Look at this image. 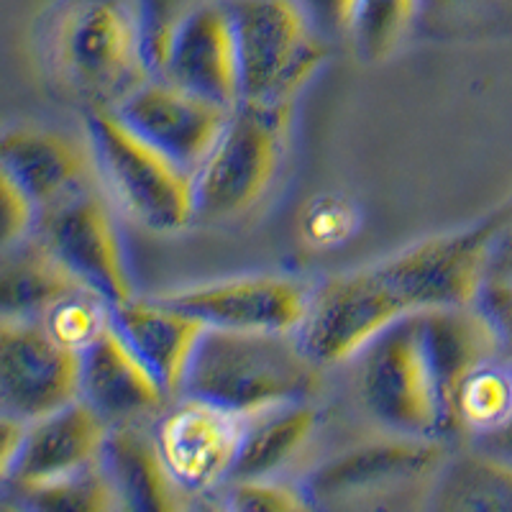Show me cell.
<instances>
[{"instance_id":"1","label":"cell","mask_w":512,"mask_h":512,"mask_svg":"<svg viewBox=\"0 0 512 512\" xmlns=\"http://www.w3.org/2000/svg\"><path fill=\"white\" fill-rule=\"evenodd\" d=\"M512 205L474 226L431 236L382 262L336 274L310 295L300 346L320 369L351 361L397 320L436 308L474 305L492 269Z\"/></svg>"},{"instance_id":"2","label":"cell","mask_w":512,"mask_h":512,"mask_svg":"<svg viewBox=\"0 0 512 512\" xmlns=\"http://www.w3.org/2000/svg\"><path fill=\"white\" fill-rule=\"evenodd\" d=\"M318 387L320 367L305 354L297 333L205 328L182 395L254 415L308 402Z\"/></svg>"},{"instance_id":"3","label":"cell","mask_w":512,"mask_h":512,"mask_svg":"<svg viewBox=\"0 0 512 512\" xmlns=\"http://www.w3.org/2000/svg\"><path fill=\"white\" fill-rule=\"evenodd\" d=\"M47 62L90 108H113L144 85L146 41L121 0H70L47 29Z\"/></svg>"},{"instance_id":"4","label":"cell","mask_w":512,"mask_h":512,"mask_svg":"<svg viewBox=\"0 0 512 512\" xmlns=\"http://www.w3.org/2000/svg\"><path fill=\"white\" fill-rule=\"evenodd\" d=\"M95 167L128 218L152 233H177L195 221V177L134 134L113 108H88Z\"/></svg>"},{"instance_id":"5","label":"cell","mask_w":512,"mask_h":512,"mask_svg":"<svg viewBox=\"0 0 512 512\" xmlns=\"http://www.w3.org/2000/svg\"><path fill=\"white\" fill-rule=\"evenodd\" d=\"M287 131L290 105H236L195 175V218L223 223L246 216L280 175Z\"/></svg>"},{"instance_id":"6","label":"cell","mask_w":512,"mask_h":512,"mask_svg":"<svg viewBox=\"0 0 512 512\" xmlns=\"http://www.w3.org/2000/svg\"><path fill=\"white\" fill-rule=\"evenodd\" d=\"M356 361V395L374 423L397 436L436 438L443 408L420 313L397 320L374 336Z\"/></svg>"},{"instance_id":"7","label":"cell","mask_w":512,"mask_h":512,"mask_svg":"<svg viewBox=\"0 0 512 512\" xmlns=\"http://www.w3.org/2000/svg\"><path fill=\"white\" fill-rule=\"evenodd\" d=\"M241 103L292 105L326 59L323 36L295 0H231Z\"/></svg>"},{"instance_id":"8","label":"cell","mask_w":512,"mask_h":512,"mask_svg":"<svg viewBox=\"0 0 512 512\" xmlns=\"http://www.w3.org/2000/svg\"><path fill=\"white\" fill-rule=\"evenodd\" d=\"M446 461L436 438L397 436L349 448L318 466L305 479L308 500L315 505H369V497L400 489H428Z\"/></svg>"},{"instance_id":"9","label":"cell","mask_w":512,"mask_h":512,"mask_svg":"<svg viewBox=\"0 0 512 512\" xmlns=\"http://www.w3.org/2000/svg\"><path fill=\"white\" fill-rule=\"evenodd\" d=\"M31 233L85 290L111 308L134 297L116 226L98 192L85 187L44 208Z\"/></svg>"},{"instance_id":"10","label":"cell","mask_w":512,"mask_h":512,"mask_svg":"<svg viewBox=\"0 0 512 512\" xmlns=\"http://www.w3.org/2000/svg\"><path fill=\"white\" fill-rule=\"evenodd\" d=\"M82 395V354L59 344L41 320L0 326V405L3 415L39 420Z\"/></svg>"},{"instance_id":"11","label":"cell","mask_w":512,"mask_h":512,"mask_svg":"<svg viewBox=\"0 0 512 512\" xmlns=\"http://www.w3.org/2000/svg\"><path fill=\"white\" fill-rule=\"evenodd\" d=\"M152 62L162 80L192 95L236 108L241 103V67L228 3L203 0L172 21Z\"/></svg>"},{"instance_id":"12","label":"cell","mask_w":512,"mask_h":512,"mask_svg":"<svg viewBox=\"0 0 512 512\" xmlns=\"http://www.w3.org/2000/svg\"><path fill=\"white\" fill-rule=\"evenodd\" d=\"M310 295L313 292L290 277L251 274L154 297L198 318L205 328L297 333L308 315Z\"/></svg>"},{"instance_id":"13","label":"cell","mask_w":512,"mask_h":512,"mask_svg":"<svg viewBox=\"0 0 512 512\" xmlns=\"http://www.w3.org/2000/svg\"><path fill=\"white\" fill-rule=\"evenodd\" d=\"M113 111L134 134L195 177L221 139L233 108L159 80L139 85Z\"/></svg>"},{"instance_id":"14","label":"cell","mask_w":512,"mask_h":512,"mask_svg":"<svg viewBox=\"0 0 512 512\" xmlns=\"http://www.w3.org/2000/svg\"><path fill=\"white\" fill-rule=\"evenodd\" d=\"M246 415L185 395L154 431L169 474L185 492H210L228 482L244 438Z\"/></svg>"},{"instance_id":"15","label":"cell","mask_w":512,"mask_h":512,"mask_svg":"<svg viewBox=\"0 0 512 512\" xmlns=\"http://www.w3.org/2000/svg\"><path fill=\"white\" fill-rule=\"evenodd\" d=\"M111 428L113 425L82 397L67 408L31 420L3 484L8 492H18L80 472L100 459Z\"/></svg>"},{"instance_id":"16","label":"cell","mask_w":512,"mask_h":512,"mask_svg":"<svg viewBox=\"0 0 512 512\" xmlns=\"http://www.w3.org/2000/svg\"><path fill=\"white\" fill-rule=\"evenodd\" d=\"M80 397L111 425H128L141 415L162 410L169 395L111 323L82 351Z\"/></svg>"},{"instance_id":"17","label":"cell","mask_w":512,"mask_h":512,"mask_svg":"<svg viewBox=\"0 0 512 512\" xmlns=\"http://www.w3.org/2000/svg\"><path fill=\"white\" fill-rule=\"evenodd\" d=\"M3 175L29 195L36 210L52 208L88 187L90 164L82 146L47 128H11L0 144Z\"/></svg>"},{"instance_id":"18","label":"cell","mask_w":512,"mask_h":512,"mask_svg":"<svg viewBox=\"0 0 512 512\" xmlns=\"http://www.w3.org/2000/svg\"><path fill=\"white\" fill-rule=\"evenodd\" d=\"M111 313L113 326L159 379L164 392L169 397L182 392L192 354L205 333L203 323L157 297H131L128 303L111 308Z\"/></svg>"},{"instance_id":"19","label":"cell","mask_w":512,"mask_h":512,"mask_svg":"<svg viewBox=\"0 0 512 512\" xmlns=\"http://www.w3.org/2000/svg\"><path fill=\"white\" fill-rule=\"evenodd\" d=\"M420 323H423L425 349L431 356L438 395H441L443 433H446L448 405L461 379L482 367L484 361L502 356V346L495 328L477 308V303L423 310Z\"/></svg>"},{"instance_id":"20","label":"cell","mask_w":512,"mask_h":512,"mask_svg":"<svg viewBox=\"0 0 512 512\" xmlns=\"http://www.w3.org/2000/svg\"><path fill=\"white\" fill-rule=\"evenodd\" d=\"M100 464L111 477L121 507L169 512L185 502V489L169 474L157 441L141 436L131 428V423L111 428Z\"/></svg>"},{"instance_id":"21","label":"cell","mask_w":512,"mask_h":512,"mask_svg":"<svg viewBox=\"0 0 512 512\" xmlns=\"http://www.w3.org/2000/svg\"><path fill=\"white\" fill-rule=\"evenodd\" d=\"M85 290L34 233L6 246L0 308L6 320H41L62 297Z\"/></svg>"},{"instance_id":"22","label":"cell","mask_w":512,"mask_h":512,"mask_svg":"<svg viewBox=\"0 0 512 512\" xmlns=\"http://www.w3.org/2000/svg\"><path fill=\"white\" fill-rule=\"evenodd\" d=\"M431 510L512 512V464L469 446L446 456L428 492Z\"/></svg>"},{"instance_id":"23","label":"cell","mask_w":512,"mask_h":512,"mask_svg":"<svg viewBox=\"0 0 512 512\" xmlns=\"http://www.w3.org/2000/svg\"><path fill=\"white\" fill-rule=\"evenodd\" d=\"M315 425H318V413L308 402H292V405L246 415L244 438L231 479L269 477L282 469L310 441Z\"/></svg>"},{"instance_id":"24","label":"cell","mask_w":512,"mask_h":512,"mask_svg":"<svg viewBox=\"0 0 512 512\" xmlns=\"http://www.w3.org/2000/svg\"><path fill=\"white\" fill-rule=\"evenodd\" d=\"M512 418V359L497 356L466 374L446 415V433L474 443Z\"/></svg>"},{"instance_id":"25","label":"cell","mask_w":512,"mask_h":512,"mask_svg":"<svg viewBox=\"0 0 512 512\" xmlns=\"http://www.w3.org/2000/svg\"><path fill=\"white\" fill-rule=\"evenodd\" d=\"M8 495H16L18 502L24 507H31V510L100 512L118 510L121 507V500H118L116 489H113L111 477L105 474L100 459L75 474H67V477H59L47 484H39V487L8 492Z\"/></svg>"},{"instance_id":"26","label":"cell","mask_w":512,"mask_h":512,"mask_svg":"<svg viewBox=\"0 0 512 512\" xmlns=\"http://www.w3.org/2000/svg\"><path fill=\"white\" fill-rule=\"evenodd\" d=\"M420 11V0H359L349 39L361 62L377 64L390 57Z\"/></svg>"},{"instance_id":"27","label":"cell","mask_w":512,"mask_h":512,"mask_svg":"<svg viewBox=\"0 0 512 512\" xmlns=\"http://www.w3.org/2000/svg\"><path fill=\"white\" fill-rule=\"evenodd\" d=\"M44 328L57 338L59 344L75 351H85L95 338L113 323L111 305L90 290H77L62 297L44 318Z\"/></svg>"},{"instance_id":"28","label":"cell","mask_w":512,"mask_h":512,"mask_svg":"<svg viewBox=\"0 0 512 512\" xmlns=\"http://www.w3.org/2000/svg\"><path fill=\"white\" fill-rule=\"evenodd\" d=\"M226 505L239 512H292L305 510L313 502L290 484H280L269 477H254L231 479Z\"/></svg>"},{"instance_id":"29","label":"cell","mask_w":512,"mask_h":512,"mask_svg":"<svg viewBox=\"0 0 512 512\" xmlns=\"http://www.w3.org/2000/svg\"><path fill=\"white\" fill-rule=\"evenodd\" d=\"M477 308L487 315L500 338L502 356L512 359V277L489 274L477 297Z\"/></svg>"},{"instance_id":"30","label":"cell","mask_w":512,"mask_h":512,"mask_svg":"<svg viewBox=\"0 0 512 512\" xmlns=\"http://www.w3.org/2000/svg\"><path fill=\"white\" fill-rule=\"evenodd\" d=\"M0 203H3V246H11L16 241L31 236L39 218V210L11 177H0Z\"/></svg>"},{"instance_id":"31","label":"cell","mask_w":512,"mask_h":512,"mask_svg":"<svg viewBox=\"0 0 512 512\" xmlns=\"http://www.w3.org/2000/svg\"><path fill=\"white\" fill-rule=\"evenodd\" d=\"M323 39H344L354 29L359 0H295Z\"/></svg>"},{"instance_id":"32","label":"cell","mask_w":512,"mask_h":512,"mask_svg":"<svg viewBox=\"0 0 512 512\" xmlns=\"http://www.w3.org/2000/svg\"><path fill=\"white\" fill-rule=\"evenodd\" d=\"M26 423L11 415H3L0 420V477H6L11 472L13 461H16L21 443H24Z\"/></svg>"},{"instance_id":"33","label":"cell","mask_w":512,"mask_h":512,"mask_svg":"<svg viewBox=\"0 0 512 512\" xmlns=\"http://www.w3.org/2000/svg\"><path fill=\"white\" fill-rule=\"evenodd\" d=\"M469 446L479 448V451H484V454H492L497 456V459L512 464V418L507 420L502 428H497L495 433H489V436L479 438V441L469 443Z\"/></svg>"},{"instance_id":"34","label":"cell","mask_w":512,"mask_h":512,"mask_svg":"<svg viewBox=\"0 0 512 512\" xmlns=\"http://www.w3.org/2000/svg\"><path fill=\"white\" fill-rule=\"evenodd\" d=\"M489 274H497V277H512V221L505 228V233L497 241L495 259H492V269Z\"/></svg>"},{"instance_id":"35","label":"cell","mask_w":512,"mask_h":512,"mask_svg":"<svg viewBox=\"0 0 512 512\" xmlns=\"http://www.w3.org/2000/svg\"><path fill=\"white\" fill-rule=\"evenodd\" d=\"M479 0H420V8H433V11H456V8L472 6Z\"/></svg>"}]
</instances>
